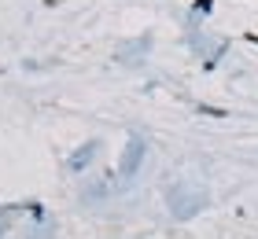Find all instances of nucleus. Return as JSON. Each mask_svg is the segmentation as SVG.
I'll list each match as a JSON object with an SVG mask.
<instances>
[{
  "label": "nucleus",
  "instance_id": "obj_1",
  "mask_svg": "<svg viewBox=\"0 0 258 239\" xmlns=\"http://www.w3.org/2000/svg\"><path fill=\"white\" fill-rule=\"evenodd\" d=\"M140 147H144V143L133 140V151H129V158L122 162V173H133V170H137V162H140Z\"/></svg>",
  "mask_w": 258,
  "mask_h": 239
}]
</instances>
